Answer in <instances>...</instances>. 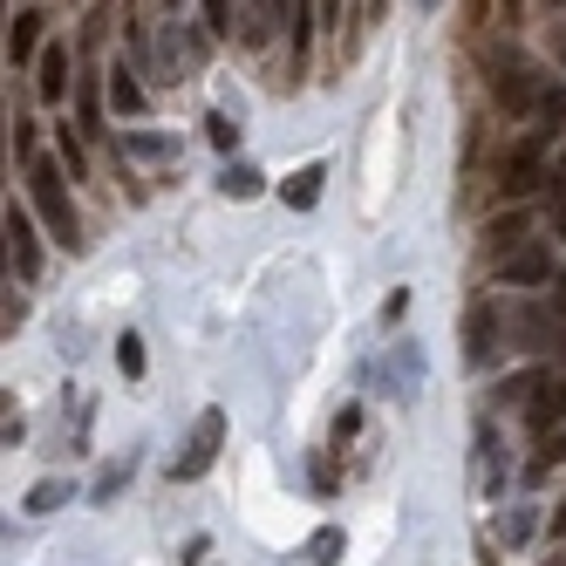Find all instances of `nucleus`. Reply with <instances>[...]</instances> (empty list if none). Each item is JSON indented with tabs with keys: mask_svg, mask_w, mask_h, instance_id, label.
Listing matches in <instances>:
<instances>
[{
	"mask_svg": "<svg viewBox=\"0 0 566 566\" xmlns=\"http://www.w3.org/2000/svg\"><path fill=\"white\" fill-rule=\"evenodd\" d=\"M28 185H34V206H42L49 232L62 239V247H83V232H75V206H69V185H62V171L49 165V157H34V165H28Z\"/></svg>",
	"mask_w": 566,
	"mask_h": 566,
	"instance_id": "nucleus-1",
	"label": "nucleus"
},
{
	"mask_svg": "<svg viewBox=\"0 0 566 566\" xmlns=\"http://www.w3.org/2000/svg\"><path fill=\"white\" fill-rule=\"evenodd\" d=\"M492 96L505 103V109H533V103H546V83H539V69L533 62H499L492 69Z\"/></svg>",
	"mask_w": 566,
	"mask_h": 566,
	"instance_id": "nucleus-2",
	"label": "nucleus"
},
{
	"mask_svg": "<svg viewBox=\"0 0 566 566\" xmlns=\"http://www.w3.org/2000/svg\"><path fill=\"white\" fill-rule=\"evenodd\" d=\"M546 178V137H525V144H512L505 150V165H499V185L512 191V198H525Z\"/></svg>",
	"mask_w": 566,
	"mask_h": 566,
	"instance_id": "nucleus-3",
	"label": "nucleus"
},
{
	"mask_svg": "<svg viewBox=\"0 0 566 566\" xmlns=\"http://www.w3.org/2000/svg\"><path fill=\"white\" fill-rule=\"evenodd\" d=\"M219 437H226V417H219V410H206V417H198V430H191V443H185V458L171 464V478H198V471H212Z\"/></svg>",
	"mask_w": 566,
	"mask_h": 566,
	"instance_id": "nucleus-4",
	"label": "nucleus"
},
{
	"mask_svg": "<svg viewBox=\"0 0 566 566\" xmlns=\"http://www.w3.org/2000/svg\"><path fill=\"white\" fill-rule=\"evenodd\" d=\"M533 402H525V423L533 430H553V417H566V376H533V389H525Z\"/></svg>",
	"mask_w": 566,
	"mask_h": 566,
	"instance_id": "nucleus-5",
	"label": "nucleus"
},
{
	"mask_svg": "<svg viewBox=\"0 0 566 566\" xmlns=\"http://www.w3.org/2000/svg\"><path fill=\"white\" fill-rule=\"evenodd\" d=\"M499 273L512 280V287H539V280L553 273V253L539 247V239H525V247H512V253L499 260Z\"/></svg>",
	"mask_w": 566,
	"mask_h": 566,
	"instance_id": "nucleus-6",
	"label": "nucleus"
},
{
	"mask_svg": "<svg viewBox=\"0 0 566 566\" xmlns=\"http://www.w3.org/2000/svg\"><path fill=\"white\" fill-rule=\"evenodd\" d=\"M8 247H14V266L34 280L42 273V247H34V226H28V212L21 206H8Z\"/></svg>",
	"mask_w": 566,
	"mask_h": 566,
	"instance_id": "nucleus-7",
	"label": "nucleus"
},
{
	"mask_svg": "<svg viewBox=\"0 0 566 566\" xmlns=\"http://www.w3.org/2000/svg\"><path fill=\"white\" fill-rule=\"evenodd\" d=\"M464 335H471V342H464V355H471V361H484V355H492V342H499V307H478Z\"/></svg>",
	"mask_w": 566,
	"mask_h": 566,
	"instance_id": "nucleus-8",
	"label": "nucleus"
},
{
	"mask_svg": "<svg viewBox=\"0 0 566 566\" xmlns=\"http://www.w3.org/2000/svg\"><path fill=\"white\" fill-rule=\"evenodd\" d=\"M34 42H42V14H14V28H8V62H28L34 55Z\"/></svg>",
	"mask_w": 566,
	"mask_h": 566,
	"instance_id": "nucleus-9",
	"label": "nucleus"
},
{
	"mask_svg": "<svg viewBox=\"0 0 566 566\" xmlns=\"http://www.w3.org/2000/svg\"><path fill=\"white\" fill-rule=\"evenodd\" d=\"M69 96V49H49L42 55V103H62Z\"/></svg>",
	"mask_w": 566,
	"mask_h": 566,
	"instance_id": "nucleus-10",
	"label": "nucleus"
},
{
	"mask_svg": "<svg viewBox=\"0 0 566 566\" xmlns=\"http://www.w3.org/2000/svg\"><path fill=\"white\" fill-rule=\"evenodd\" d=\"M314 198H321V165H307V171L287 178V206H294V212H307Z\"/></svg>",
	"mask_w": 566,
	"mask_h": 566,
	"instance_id": "nucleus-11",
	"label": "nucleus"
},
{
	"mask_svg": "<svg viewBox=\"0 0 566 566\" xmlns=\"http://www.w3.org/2000/svg\"><path fill=\"white\" fill-rule=\"evenodd\" d=\"M219 191H226V198H260V171H253V165H232V171L219 178Z\"/></svg>",
	"mask_w": 566,
	"mask_h": 566,
	"instance_id": "nucleus-12",
	"label": "nucleus"
},
{
	"mask_svg": "<svg viewBox=\"0 0 566 566\" xmlns=\"http://www.w3.org/2000/svg\"><path fill=\"white\" fill-rule=\"evenodd\" d=\"M109 96H116V109H124V116H130V109H144V90L130 83V69H116V75H109Z\"/></svg>",
	"mask_w": 566,
	"mask_h": 566,
	"instance_id": "nucleus-13",
	"label": "nucleus"
},
{
	"mask_svg": "<svg viewBox=\"0 0 566 566\" xmlns=\"http://www.w3.org/2000/svg\"><path fill=\"white\" fill-rule=\"evenodd\" d=\"M116 369H124V376H144V342H137V335L116 342Z\"/></svg>",
	"mask_w": 566,
	"mask_h": 566,
	"instance_id": "nucleus-14",
	"label": "nucleus"
},
{
	"mask_svg": "<svg viewBox=\"0 0 566 566\" xmlns=\"http://www.w3.org/2000/svg\"><path fill=\"white\" fill-rule=\"evenodd\" d=\"M314 566H342V533H335V525L314 533Z\"/></svg>",
	"mask_w": 566,
	"mask_h": 566,
	"instance_id": "nucleus-15",
	"label": "nucleus"
},
{
	"mask_svg": "<svg viewBox=\"0 0 566 566\" xmlns=\"http://www.w3.org/2000/svg\"><path fill=\"white\" fill-rule=\"evenodd\" d=\"M206 137H212L219 150H232V144H239V124H232V116H206Z\"/></svg>",
	"mask_w": 566,
	"mask_h": 566,
	"instance_id": "nucleus-16",
	"label": "nucleus"
},
{
	"mask_svg": "<svg viewBox=\"0 0 566 566\" xmlns=\"http://www.w3.org/2000/svg\"><path fill=\"white\" fill-rule=\"evenodd\" d=\"M62 505V484H34L28 492V512H55Z\"/></svg>",
	"mask_w": 566,
	"mask_h": 566,
	"instance_id": "nucleus-17",
	"label": "nucleus"
},
{
	"mask_svg": "<svg viewBox=\"0 0 566 566\" xmlns=\"http://www.w3.org/2000/svg\"><path fill=\"white\" fill-rule=\"evenodd\" d=\"M553 232L566 239V191H553Z\"/></svg>",
	"mask_w": 566,
	"mask_h": 566,
	"instance_id": "nucleus-18",
	"label": "nucleus"
},
{
	"mask_svg": "<svg viewBox=\"0 0 566 566\" xmlns=\"http://www.w3.org/2000/svg\"><path fill=\"white\" fill-rule=\"evenodd\" d=\"M553 539H566V499H559V512H553Z\"/></svg>",
	"mask_w": 566,
	"mask_h": 566,
	"instance_id": "nucleus-19",
	"label": "nucleus"
},
{
	"mask_svg": "<svg viewBox=\"0 0 566 566\" xmlns=\"http://www.w3.org/2000/svg\"><path fill=\"white\" fill-rule=\"evenodd\" d=\"M559 566H566V559H559Z\"/></svg>",
	"mask_w": 566,
	"mask_h": 566,
	"instance_id": "nucleus-20",
	"label": "nucleus"
}]
</instances>
